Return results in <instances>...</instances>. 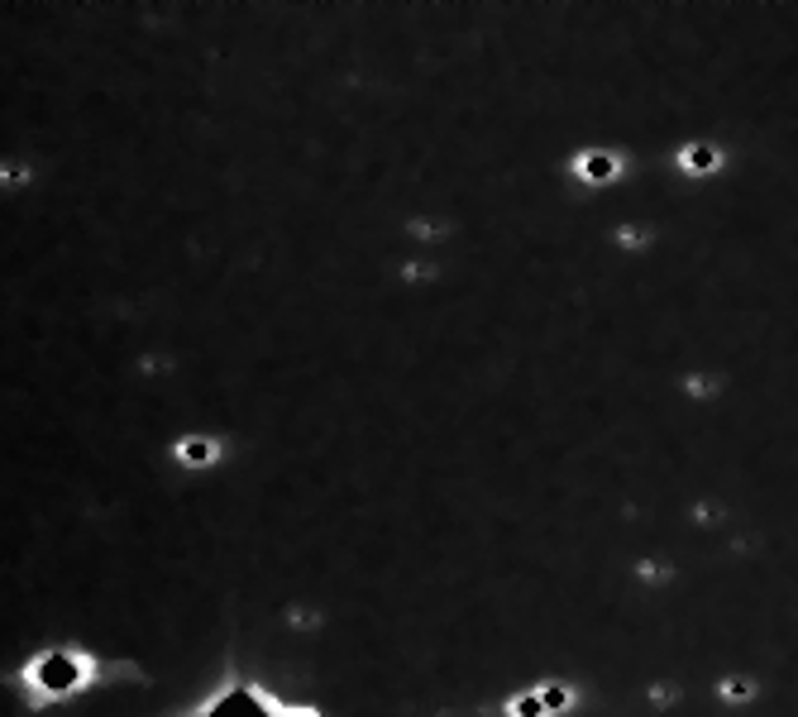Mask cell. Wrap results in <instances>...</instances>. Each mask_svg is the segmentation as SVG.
Masks as SVG:
<instances>
[{
	"mask_svg": "<svg viewBox=\"0 0 798 717\" xmlns=\"http://www.w3.org/2000/svg\"><path fill=\"white\" fill-rule=\"evenodd\" d=\"M182 717H316V708H292V703H282V698L263 694L259 684H225L216 689L211 698H201L192 713Z\"/></svg>",
	"mask_w": 798,
	"mask_h": 717,
	"instance_id": "obj_2",
	"label": "cell"
},
{
	"mask_svg": "<svg viewBox=\"0 0 798 717\" xmlns=\"http://www.w3.org/2000/svg\"><path fill=\"white\" fill-rule=\"evenodd\" d=\"M110 674V665L96 651H82V646H44L24 660L20 670H10V684L20 689V698L29 708H58V703H72L87 689H96Z\"/></svg>",
	"mask_w": 798,
	"mask_h": 717,
	"instance_id": "obj_1",
	"label": "cell"
},
{
	"mask_svg": "<svg viewBox=\"0 0 798 717\" xmlns=\"http://www.w3.org/2000/svg\"><path fill=\"white\" fill-rule=\"evenodd\" d=\"M574 168H579V177H588V182H607V177H617V168H622V163H617V153L593 149V153H583Z\"/></svg>",
	"mask_w": 798,
	"mask_h": 717,
	"instance_id": "obj_4",
	"label": "cell"
},
{
	"mask_svg": "<svg viewBox=\"0 0 798 717\" xmlns=\"http://www.w3.org/2000/svg\"><path fill=\"white\" fill-rule=\"evenodd\" d=\"M679 163H684V168H693V173H712V168H717V149H708V144H693V149L679 153Z\"/></svg>",
	"mask_w": 798,
	"mask_h": 717,
	"instance_id": "obj_5",
	"label": "cell"
},
{
	"mask_svg": "<svg viewBox=\"0 0 798 717\" xmlns=\"http://www.w3.org/2000/svg\"><path fill=\"white\" fill-rule=\"evenodd\" d=\"M168 455L182 469H211V464H220V440L216 435H177Z\"/></svg>",
	"mask_w": 798,
	"mask_h": 717,
	"instance_id": "obj_3",
	"label": "cell"
}]
</instances>
